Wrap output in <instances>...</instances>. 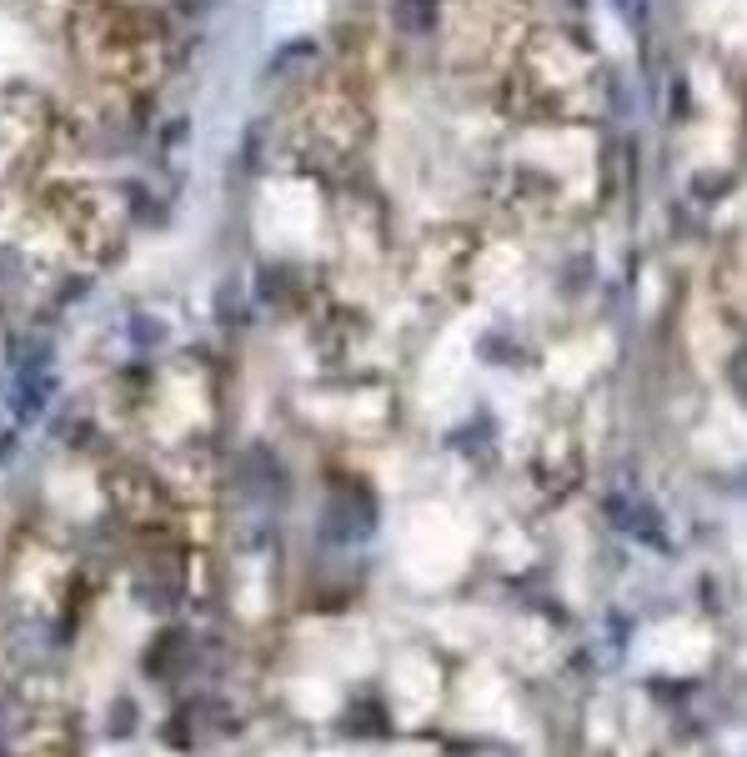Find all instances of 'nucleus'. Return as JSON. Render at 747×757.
Listing matches in <instances>:
<instances>
[{
    "mask_svg": "<svg viewBox=\"0 0 747 757\" xmlns=\"http://www.w3.org/2000/svg\"><path fill=\"white\" fill-rule=\"evenodd\" d=\"M397 21H402L407 31L432 26V0H402V6H397Z\"/></svg>",
    "mask_w": 747,
    "mask_h": 757,
    "instance_id": "1",
    "label": "nucleus"
}]
</instances>
